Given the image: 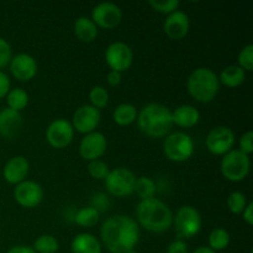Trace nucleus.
Returning a JSON list of instances; mask_svg holds the SVG:
<instances>
[{"label": "nucleus", "mask_w": 253, "mask_h": 253, "mask_svg": "<svg viewBox=\"0 0 253 253\" xmlns=\"http://www.w3.org/2000/svg\"><path fill=\"white\" fill-rule=\"evenodd\" d=\"M108 148V141L101 132H94L84 135L79 143V155L84 161H96L104 156Z\"/></svg>", "instance_id": "2eb2a0df"}, {"label": "nucleus", "mask_w": 253, "mask_h": 253, "mask_svg": "<svg viewBox=\"0 0 253 253\" xmlns=\"http://www.w3.org/2000/svg\"><path fill=\"white\" fill-rule=\"evenodd\" d=\"M167 253H188V245L183 240H175L169 244Z\"/></svg>", "instance_id": "58836bf2"}, {"label": "nucleus", "mask_w": 253, "mask_h": 253, "mask_svg": "<svg viewBox=\"0 0 253 253\" xmlns=\"http://www.w3.org/2000/svg\"><path fill=\"white\" fill-rule=\"evenodd\" d=\"M208 242L212 251H222V250L227 249L230 245V234L227 230L222 229V227H216L212 230L208 237Z\"/></svg>", "instance_id": "a878e982"}, {"label": "nucleus", "mask_w": 253, "mask_h": 253, "mask_svg": "<svg viewBox=\"0 0 253 253\" xmlns=\"http://www.w3.org/2000/svg\"><path fill=\"white\" fill-rule=\"evenodd\" d=\"M109 172H110L109 166L106 165L104 161L96 160L88 163V173L91 178H94V179L104 180L108 177Z\"/></svg>", "instance_id": "2f4dec72"}, {"label": "nucleus", "mask_w": 253, "mask_h": 253, "mask_svg": "<svg viewBox=\"0 0 253 253\" xmlns=\"http://www.w3.org/2000/svg\"><path fill=\"white\" fill-rule=\"evenodd\" d=\"M193 253H216V252L212 251V250L208 246H200L198 247L197 250H194V252Z\"/></svg>", "instance_id": "37998d69"}, {"label": "nucleus", "mask_w": 253, "mask_h": 253, "mask_svg": "<svg viewBox=\"0 0 253 253\" xmlns=\"http://www.w3.org/2000/svg\"><path fill=\"white\" fill-rule=\"evenodd\" d=\"M101 120V113L96 108L91 106L90 104H84L78 109H76L73 116H72V126L74 131H78L79 133L88 135L94 132L98 127Z\"/></svg>", "instance_id": "ddd939ff"}, {"label": "nucleus", "mask_w": 253, "mask_h": 253, "mask_svg": "<svg viewBox=\"0 0 253 253\" xmlns=\"http://www.w3.org/2000/svg\"><path fill=\"white\" fill-rule=\"evenodd\" d=\"M247 204L249 203H247L246 195L241 192H232L227 197V208L235 215L242 214Z\"/></svg>", "instance_id": "7c9ffc66"}, {"label": "nucleus", "mask_w": 253, "mask_h": 253, "mask_svg": "<svg viewBox=\"0 0 253 253\" xmlns=\"http://www.w3.org/2000/svg\"><path fill=\"white\" fill-rule=\"evenodd\" d=\"M114 123L119 126H130L137 119V109L135 105L128 103L120 104L113 113Z\"/></svg>", "instance_id": "b1692460"}, {"label": "nucleus", "mask_w": 253, "mask_h": 253, "mask_svg": "<svg viewBox=\"0 0 253 253\" xmlns=\"http://www.w3.org/2000/svg\"><path fill=\"white\" fill-rule=\"evenodd\" d=\"M137 225L146 231L161 234L173 226V212L170 208L157 198L141 200L136 208Z\"/></svg>", "instance_id": "f03ea898"}, {"label": "nucleus", "mask_w": 253, "mask_h": 253, "mask_svg": "<svg viewBox=\"0 0 253 253\" xmlns=\"http://www.w3.org/2000/svg\"><path fill=\"white\" fill-rule=\"evenodd\" d=\"M9 68L12 77L20 82H30L37 74L36 59L29 53H19L12 56Z\"/></svg>", "instance_id": "dca6fc26"}, {"label": "nucleus", "mask_w": 253, "mask_h": 253, "mask_svg": "<svg viewBox=\"0 0 253 253\" xmlns=\"http://www.w3.org/2000/svg\"><path fill=\"white\" fill-rule=\"evenodd\" d=\"M163 152L172 162H185L194 153V141L190 135L183 131L169 133L166 136L163 142Z\"/></svg>", "instance_id": "423d86ee"}, {"label": "nucleus", "mask_w": 253, "mask_h": 253, "mask_svg": "<svg viewBox=\"0 0 253 253\" xmlns=\"http://www.w3.org/2000/svg\"><path fill=\"white\" fill-rule=\"evenodd\" d=\"M32 249L36 253H56L59 249V244L52 235H41L35 240Z\"/></svg>", "instance_id": "c85d7f7f"}, {"label": "nucleus", "mask_w": 253, "mask_h": 253, "mask_svg": "<svg viewBox=\"0 0 253 253\" xmlns=\"http://www.w3.org/2000/svg\"><path fill=\"white\" fill-rule=\"evenodd\" d=\"M100 214L94 208H82L74 215V221L82 227H93L98 224Z\"/></svg>", "instance_id": "cd10ccee"}, {"label": "nucleus", "mask_w": 253, "mask_h": 253, "mask_svg": "<svg viewBox=\"0 0 253 253\" xmlns=\"http://www.w3.org/2000/svg\"><path fill=\"white\" fill-rule=\"evenodd\" d=\"M234 131L227 126H216L209 131L205 138V146L208 151L215 156H224L231 150L235 145Z\"/></svg>", "instance_id": "1a4fd4ad"}, {"label": "nucleus", "mask_w": 253, "mask_h": 253, "mask_svg": "<svg viewBox=\"0 0 253 253\" xmlns=\"http://www.w3.org/2000/svg\"><path fill=\"white\" fill-rule=\"evenodd\" d=\"M74 138V128L71 121L66 119H56L46 130V140L51 147L56 150L66 148Z\"/></svg>", "instance_id": "f8f14e48"}, {"label": "nucleus", "mask_w": 253, "mask_h": 253, "mask_svg": "<svg viewBox=\"0 0 253 253\" xmlns=\"http://www.w3.org/2000/svg\"><path fill=\"white\" fill-rule=\"evenodd\" d=\"M217 77H219L220 84L222 85L227 86V88H237L246 81V72L241 67L231 64V66L225 67L220 76Z\"/></svg>", "instance_id": "5701e85b"}, {"label": "nucleus", "mask_w": 253, "mask_h": 253, "mask_svg": "<svg viewBox=\"0 0 253 253\" xmlns=\"http://www.w3.org/2000/svg\"><path fill=\"white\" fill-rule=\"evenodd\" d=\"M125 253H138V252L135 251V250H130V251H127V252H125Z\"/></svg>", "instance_id": "c03bdc74"}, {"label": "nucleus", "mask_w": 253, "mask_h": 253, "mask_svg": "<svg viewBox=\"0 0 253 253\" xmlns=\"http://www.w3.org/2000/svg\"><path fill=\"white\" fill-rule=\"evenodd\" d=\"M163 30L170 40L178 41L184 39L190 30L189 16L182 10H175L172 14L167 15V19L163 24Z\"/></svg>", "instance_id": "f3484780"}, {"label": "nucleus", "mask_w": 253, "mask_h": 253, "mask_svg": "<svg viewBox=\"0 0 253 253\" xmlns=\"http://www.w3.org/2000/svg\"><path fill=\"white\" fill-rule=\"evenodd\" d=\"M6 253H36V252H35V250L32 249V247L22 246V245H20V246L11 247V249H10Z\"/></svg>", "instance_id": "79ce46f5"}, {"label": "nucleus", "mask_w": 253, "mask_h": 253, "mask_svg": "<svg viewBox=\"0 0 253 253\" xmlns=\"http://www.w3.org/2000/svg\"><path fill=\"white\" fill-rule=\"evenodd\" d=\"M174 230L179 240H189L197 236L202 229L203 220L200 212L192 205H184L179 208L173 216Z\"/></svg>", "instance_id": "0eeeda50"}, {"label": "nucleus", "mask_w": 253, "mask_h": 253, "mask_svg": "<svg viewBox=\"0 0 253 253\" xmlns=\"http://www.w3.org/2000/svg\"><path fill=\"white\" fill-rule=\"evenodd\" d=\"M89 101L90 105L96 108L98 110L106 108L109 103V93L104 86L95 85L89 91Z\"/></svg>", "instance_id": "c756f323"}, {"label": "nucleus", "mask_w": 253, "mask_h": 253, "mask_svg": "<svg viewBox=\"0 0 253 253\" xmlns=\"http://www.w3.org/2000/svg\"><path fill=\"white\" fill-rule=\"evenodd\" d=\"M12 58V48L9 42L0 37V71L9 66Z\"/></svg>", "instance_id": "f704fd0d"}, {"label": "nucleus", "mask_w": 253, "mask_h": 253, "mask_svg": "<svg viewBox=\"0 0 253 253\" xmlns=\"http://www.w3.org/2000/svg\"><path fill=\"white\" fill-rule=\"evenodd\" d=\"M101 242L111 253H125L135 250L140 240V227L128 215H114L103 222Z\"/></svg>", "instance_id": "f257e3e1"}, {"label": "nucleus", "mask_w": 253, "mask_h": 253, "mask_svg": "<svg viewBox=\"0 0 253 253\" xmlns=\"http://www.w3.org/2000/svg\"><path fill=\"white\" fill-rule=\"evenodd\" d=\"M239 145H240L239 150L241 151V152L246 153V155L249 156L251 155L253 152V132L251 130L246 131L244 135H241V137H240V141H239Z\"/></svg>", "instance_id": "e433bc0d"}, {"label": "nucleus", "mask_w": 253, "mask_h": 253, "mask_svg": "<svg viewBox=\"0 0 253 253\" xmlns=\"http://www.w3.org/2000/svg\"><path fill=\"white\" fill-rule=\"evenodd\" d=\"M237 66L241 67L245 72L253 71V44L249 43L240 51L237 57Z\"/></svg>", "instance_id": "473e14b6"}, {"label": "nucleus", "mask_w": 253, "mask_h": 253, "mask_svg": "<svg viewBox=\"0 0 253 253\" xmlns=\"http://www.w3.org/2000/svg\"><path fill=\"white\" fill-rule=\"evenodd\" d=\"M200 120V113L195 106L184 104L172 111V123L182 128L194 127Z\"/></svg>", "instance_id": "aec40b11"}, {"label": "nucleus", "mask_w": 253, "mask_h": 253, "mask_svg": "<svg viewBox=\"0 0 253 253\" xmlns=\"http://www.w3.org/2000/svg\"><path fill=\"white\" fill-rule=\"evenodd\" d=\"M138 128L146 136L162 138L169 135L172 128V111L160 103H151L143 106L136 119Z\"/></svg>", "instance_id": "7ed1b4c3"}, {"label": "nucleus", "mask_w": 253, "mask_h": 253, "mask_svg": "<svg viewBox=\"0 0 253 253\" xmlns=\"http://www.w3.org/2000/svg\"><path fill=\"white\" fill-rule=\"evenodd\" d=\"M90 207L94 208L99 214H100V212H105L106 210L109 209V207H110V200H109L108 195H106L105 193L98 192L93 195V198H91Z\"/></svg>", "instance_id": "c9c22d12"}, {"label": "nucleus", "mask_w": 253, "mask_h": 253, "mask_svg": "<svg viewBox=\"0 0 253 253\" xmlns=\"http://www.w3.org/2000/svg\"><path fill=\"white\" fill-rule=\"evenodd\" d=\"M250 169H251L250 156L240 150H231L222 156L220 162L221 174L232 183L242 182L249 175Z\"/></svg>", "instance_id": "39448f33"}, {"label": "nucleus", "mask_w": 253, "mask_h": 253, "mask_svg": "<svg viewBox=\"0 0 253 253\" xmlns=\"http://www.w3.org/2000/svg\"><path fill=\"white\" fill-rule=\"evenodd\" d=\"M242 219L246 222L249 226L253 225V203H249L247 207L245 208L244 212H242Z\"/></svg>", "instance_id": "a19ab883"}, {"label": "nucleus", "mask_w": 253, "mask_h": 253, "mask_svg": "<svg viewBox=\"0 0 253 253\" xmlns=\"http://www.w3.org/2000/svg\"><path fill=\"white\" fill-rule=\"evenodd\" d=\"M133 192L137 194V197L141 200L151 199V198H155L156 192H157V187H156L155 180H152L151 178L140 177L136 178Z\"/></svg>", "instance_id": "bb28decb"}, {"label": "nucleus", "mask_w": 253, "mask_h": 253, "mask_svg": "<svg viewBox=\"0 0 253 253\" xmlns=\"http://www.w3.org/2000/svg\"><path fill=\"white\" fill-rule=\"evenodd\" d=\"M14 199L20 207L34 209L41 204L43 199V189L39 183L26 179L15 185Z\"/></svg>", "instance_id": "4468645a"}, {"label": "nucleus", "mask_w": 253, "mask_h": 253, "mask_svg": "<svg viewBox=\"0 0 253 253\" xmlns=\"http://www.w3.org/2000/svg\"><path fill=\"white\" fill-rule=\"evenodd\" d=\"M73 29L77 39L85 43H90L98 37V27L91 21L90 17L79 16L74 21Z\"/></svg>", "instance_id": "4be33fe9"}, {"label": "nucleus", "mask_w": 253, "mask_h": 253, "mask_svg": "<svg viewBox=\"0 0 253 253\" xmlns=\"http://www.w3.org/2000/svg\"><path fill=\"white\" fill-rule=\"evenodd\" d=\"M90 19L98 29H115L123 20V10L114 2H100L93 9Z\"/></svg>", "instance_id": "9b49d317"}, {"label": "nucleus", "mask_w": 253, "mask_h": 253, "mask_svg": "<svg viewBox=\"0 0 253 253\" xmlns=\"http://www.w3.org/2000/svg\"><path fill=\"white\" fill-rule=\"evenodd\" d=\"M5 98H6L7 108L19 111V113H21L29 104V94L22 88L10 89V91Z\"/></svg>", "instance_id": "393cba45"}, {"label": "nucleus", "mask_w": 253, "mask_h": 253, "mask_svg": "<svg viewBox=\"0 0 253 253\" xmlns=\"http://www.w3.org/2000/svg\"><path fill=\"white\" fill-rule=\"evenodd\" d=\"M30 170V163L24 156H15L10 158L2 168V177L9 184L17 185L26 180Z\"/></svg>", "instance_id": "a211bd4d"}, {"label": "nucleus", "mask_w": 253, "mask_h": 253, "mask_svg": "<svg viewBox=\"0 0 253 253\" xmlns=\"http://www.w3.org/2000/svg\"><path fill=\"white\" fill-rule=\"evenodd\" d=\"M105 62L111 71L126 72L133 63V52L125 42H113L105 49Z\"/></svg>", "instance_id": "9d476101"}, {"label": "nucleus", "mask_w": 253, "mask_h": 253, "mask_svg": "<svg viewBox=\"0 0 253 253\" xmlns=\"http://www.w3.org/2000/svg\"><path fill=\"white\" fill-rule=\"evenodd\" d=\"M148 5L152 7V10L160 12V14L169 15L178 10L180 2L178 0H167V1H158V0H150Z\"/></svg>", "instance_id": "72a5a7b5"}, {"label": "nucleus", "mask_w": 253, "mask_h": 253, "mask_svg": "<svg viewBox=\"0 0 253 253\" xmlns=\"http://www.w3.org/2000/svg\"><path fill=\"white\" fill-rule=\"evenodd\" d=\"M106 81H108L109 85L115 88V86H118L119 84L121 83V81H123V73L116 71H110L108 73V76H106Z\"/></svg>", "instance_id": "ea45409f"}, {"label": "nucleus", "mask_w": 253, "mask_h": 253, "mask_svg": "<svg viewBox=\"0 0 253 253\" xmlns=\"http://www.w3.org/2000/svg\"><path fill=\"white\" fill-rule=\"evenodd\" d=\"M71 250L73 253H101V244L94 235L83 232L72 240Z\"/></svg>", "instance_id": "412c9836"}, {"label": "nucleus", "mask_w": 253, "mask_h": 253, "mask_svg": "<svg viewBox=\"0 0 253 253\" xmlns=\"http://www.w3.org/2000/svg\"><path fill=\"white\" fill-rule=\"evenodd\" d=\"M22 115L19 111L5 108L0 110V136L7 140L15 138L22 128Z\"/></svg>", "instance_id": "6ab92c4d"}, {"label": "nucleus", "mask_w": 253, "mask_h": 253, "mask_svg": "<svg viewBox=\"0 0 253 253\" xmlns=\"http://www.w3.org/2000/svg\"><path fill=\"white\" fill-rule=\"evenodd\" d=\"M135 182V173L125 167H118L110 170L108 177L104 179L106 190L116 198H125L132 194Z\"/></svg>", "instance_id": "6e6552de"}, {"label": "nucleus", "mask_w": 253, "mask_h": 253, "mask_svg": "<svg viewBox=\"0 0 253 253\" xmlns=\"http://www.w3.org/2000/svg\"><path fill=\"white\" fill-rule=\"evenodd\" d=\"M11 89L10 78L5 72L0 71V99H4Z\"/></svg>", "instance_id": "4c0bfd02"}, {"label": "nucleus", "mask_w": 253, "mask_h": 253, "mask_svg": "<svg viewBox=\"0 0 253 253\" xmlns=\"http://www.w3.org/2000/svg\"><path fill=\"white\" fill-rule=\"evenodd\" d=\"M189 95L199 103L208 104L216 98L220 90L219 77L212 69L200 67L194 69L187 79Z\"/></svg>", "instance_id": "20e7f679"}]
</instances>
